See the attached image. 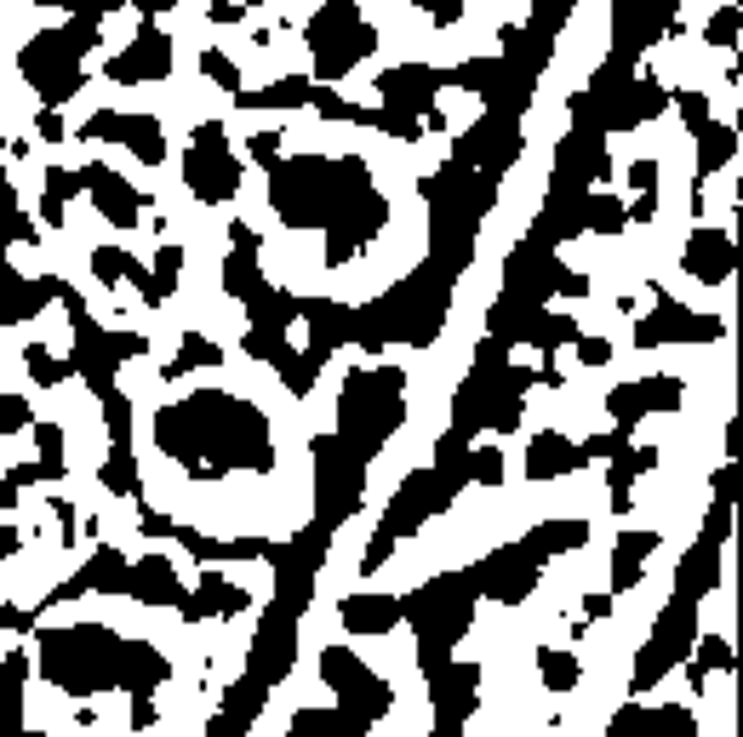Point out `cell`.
<instances>
[{
  "instance_id": "6da1fadb",
  "label": "cell",
  "mask_w": 743,
  "mask_h": 737,
  "mask_svg": "<svg viewBox=\"0 0 743 737\" xmlns=\"http://www.w3.org/2000/svg\"><path fill=\"white\" fill-rule=\"evenodd\" d=\"M23 423H29V406L18 395H6L0 400V429H23Z\"/></svg>"
}]
</instances>
